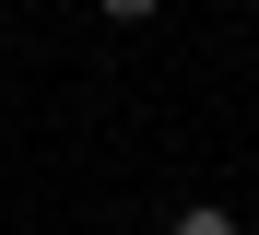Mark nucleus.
<instances>
[{
  "label": "nucleus",
  "mask_w": 259,
  "mask_h": 235,
  "mask_svg": "<svg viewBox=\"0 0 259 235\" xmlns=\"http://www.w3.org/2000/svg\"><path fill=\"white\" fill-rule=\"evenodd\" d=\"M165 235H236V212H224V200H189V212L165 223Z\"/></svg>",
  "instance_id": "nucleus-1"
},
{
  "label": "nucleus",
  "mask_w": 259,
  "mask_h": 235,
  "mask_svg": "<svg viewBox=\"0 0 259 235\" xmlns=\"http://www.w3.org/2000/svg\"><path fill=\"white\" fill-rule=\"evenodd\" d=\"M95 12H106V24H153L165 0H95Z\"/></svg>",
  "instance_id": "nucleus-2"
},
{
  "label": "nucleus",
  "mask_w": 259,
  "mask_h": 235,
  "mask_svg": "<svg viewBox=\"0 0 259 235\" xmlns=\"http://www.w3.org/2000/svg\"><path fill=\"white\" fill-rule=\"evenodd\" d=\"M212 12H224V0H212Z\"/></svg>",
  "instance_id": "nucleus-3"
}]
</instances>
